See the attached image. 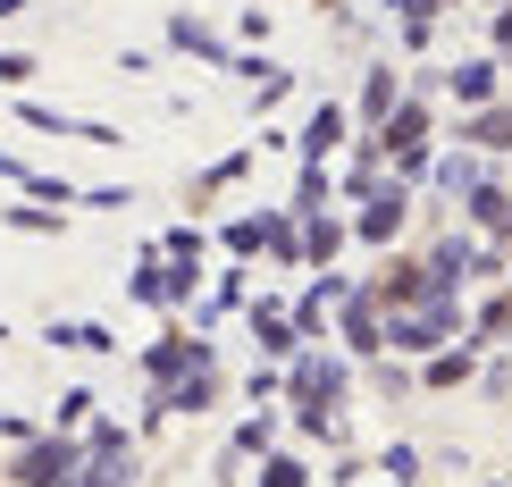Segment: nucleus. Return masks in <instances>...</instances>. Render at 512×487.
<instances>
[{"instance_id":"obj_1","label":"nucleus","mask_w":512,"mask_h":487,"mask_svg":"<svg viewBox=\"0 0 512 487\" xmlns=\"http://www.w3.org/2000/svg\"><path fill=\"white\" fill-rule=\"evenodd\" d=\"M168 34H177V51H202V59H219V34H210L202 17H177V26H168Z\"/></svg>"},{"instance_id":"obj_2","label":"nucleus","mask_w":512,"mask_h":487,"mask_svg":"<svg viewBox=\"0 0 512 487\" xmlns=\"http://www.w3.org/2000/svg\"><path fill=\"white\" fill-rule=\"evenodd\" d=\"M487 84H496V68H487V59H471V68H454V93H462V101H479Z\"/></svg>"},{"instance_id":"obj_3","label":"nucleus","mask_w":512,"mask_h":487,"mask_svg":"<svg viewBox=\"0 0 512 487\" xmlns=\"http://www.w3.org/2000/svg\"><path fill=\"white\" fill-rule=\"evenodd\" d=\"M59 471H68V454H51V446H42V454H26V479H34V487H51Z\"/></svg>"},{"instance_id":"obj_4","label":"nucleus","mask_w":512,"mask_h":487,"mask_svg":"<svg viewBox=\"0 0 512 487\" xmlns=\"http://www.w3.org/2000/svg\"><path fill=\"white\" fill-rule=\"evenodd\" d=\"M26 76H34V59H26V51H0V84H26Z\"/></svg>"},{"instance_id":"obj_5","label":"nucleus","mask_w":512,"mask_h":487,"mask_svg":"<svg viewBox=\"0 0 512 487\" xmlns=\"http://www.w3.org/2000/svg\"><path fill=\"white\" fill-rule=\"evenodd\" d=\"M496 42H504V51H512V0H504V17H496Z\"/></svg>"},{"instance_id":"obj_6","label":"nucleus","mask_w":512,"mask_h":487,"mask_svg":"<svg viewBox=\"0 0 512 487\" xmlns=\"http://www.w3.org/2000/svg\"><path fill=\"white\" fill-rule=\"evenodd\" d=\"M412 9H462V0H412Z\"/></svg>"}]
</instances>
